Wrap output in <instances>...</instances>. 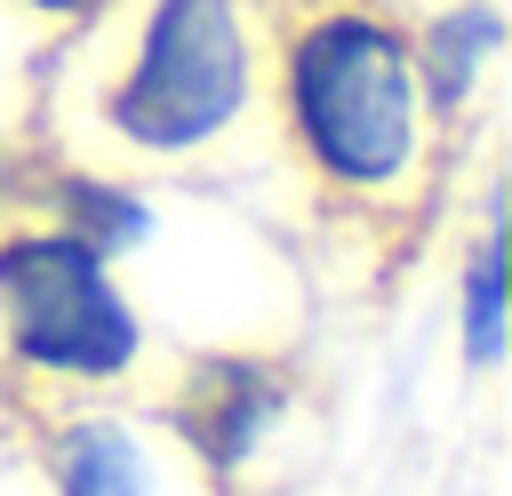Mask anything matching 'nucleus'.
<instances>
[{"mask_svg": "<svg viewBox=\"0 0 512 496\" xmlns=\"http://www.w3.org/2000/svg\"><path fill=\"white\" fill-rule=\"evenodd\" d=\"M168 424L200 448V464L224 480V496H240L248 480H264L288 448V432L304 424V384L296 360L272 344H200V352H168L160 376L144 384Z\"/></svg>", "mask_w": 512, "mask_h": 496, "instance_id": "nucleus-4", "label": "nucleus"}, {"mask_svg": "<svg viewBox=\"0 0 512 496\" xmlns=\"http://www.w3.org/2000/svg\"><path fill=\"white\" fill-rule=\"evenodd\" d=\"M448 320H456L464 376L488 384L504 368V352H512V272H504V208H496V192L464 224V248H456V272H448Z\"/></svg>", "mask_w": 512, "mask_h": 496, "instance_id": "nucleus-7", "label": "nucleus"}, {"mask_svg": "<svg viewBox=\"0 0 512 496\" xmlns=\"http://www.w3.org/2000/svg\"><path fill=\"white\" fill-rule=\"evenodd\" d=\"M40 160L240 184L264 152V0H120L40 88Z\"/></svg>", "mask_w": 512, "mask_h": 496, "instance_id": "nucleus-2", "label": "nucleus"}, {"mask_svg": "<svg viewBox=\"0 0 512 496\" xmlns=\"http://www.w3.org/2000/svg\"><path fill=\"white\" fill-rule=\"evenodd\" d=\"M112 8L120 0H0V88H40V72Z\"/></svg>", "mask_w": 512, "mask_h": 496, "instance_id": "nucleus-8", "label": "nucleus"}, {"mask_svg": "<svg viewBox=\"0 0 512 496\" xmlns=\"http://www.w3.org/2000/svg\"><path fill=\"white\" fill-rule=\"evenodd\" d=\"M160 360L168 344L128 272L40 200H0V400L24 416L112 400L144 392Z\"/></svg>", "mask_w": 512, "mask_h": 496, "instance_id": "nucleus-3", "label": "nucleus"}, {"mask_svg": "<svg viewBox=\"0 0 512 496\" xmlns=\"http://www.w3.org/2000/svg\"><path fill=\"white\" fill-rule=\"evenodd\" d=\"M24 440L40 496H224V480L200 464V448L168 424L152 392L32 408Z\"/></svg>", "mask_w": 512, "mask_h": 496, "instance_id": "nucleus-5", "label": "nucleus"}, {"mask_svg": "<svg viewBox=\"0 0 512 496\" xmlns=\"http://www.w3.org/2000/svg\"><path fill=\"white\" fill-rule=\"evenodd\" d=\"M264 152L304 216L392 240L448 192V120L416 64V0H264Z\"/></svg>", "mask_w": 512, "mask_h": 496, "instance_id": "nucleus-1", "label": "nucleus"}, {"mask_svg": "<svg viewBox=\"0 0 512 496\" xmlns=\"http://www.w3.org/2000/svg\"><path fill=\"white\" fill-rule=\"evenodd\" d=\"M504 0H424L416 8V64L432 88V112L448 136H464L472 112H488L496 72H504Z\"/></svg>", "mask_w": 512, "mask_h": 496, "instance_id": "nucleus-6", "label": "nucleus"}]
</instances>
